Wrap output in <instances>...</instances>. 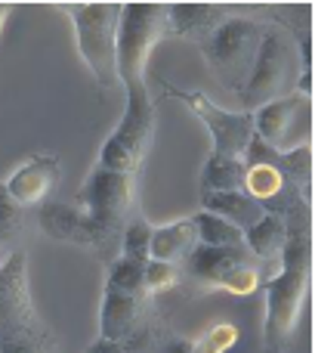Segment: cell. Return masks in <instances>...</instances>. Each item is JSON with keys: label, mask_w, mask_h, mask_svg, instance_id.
<instances>
[{"label": "cell", "mask_w": 315, "mask_h": 353, "mask_svg": "<svg viewBox=\"0 0 315 353\" xmlns=\"http://www.w3.org/2000/svg\"><path fill=\"white\" fill-rule=\"evenodd\" d=\"M285 223L287 242L281 248V270L272 282H266V332H263L266 353H285L291 347L312 279L309 217L297 223L291 214H285Z\"/></svg>", "instance_id": "1"}, {"label": "cell", "mask_w": 315, "mask_h": 353, "mask_svg": "<svg viewBox=\"0 0 315 353\" xmlns=\"http://www.w3.org/2000/svg\"><path fill=\"white\" fill-rule=\"evenodd\" d=\"M170 34L167 3H127L118 22V81L127 93L146 90L149 56Z\"/></svg>", "instance_id": "2"}, {"label": "cell", "mask_w": 315, "mask_h": 353, "mask_svg": "<svg viewBox=\"0 0 315 353\" xmlns=\"http://www.w3.org/2000/svg\"><path fill=\"white\" fill-rule=\"evenodd\" d=\"M297 74H300V56H297L294 37L285 34L281 28L263 31L254 68H250L248 84L241 90V112L254 115L260 105L281 97H291L294 84H297Z\"/></svg>", "instance_id": "3"}, {"label": "cell", "mask_w": 315, "mask_h": 353, "mask_svg": "<svg viewBox=\"0 0 315 353\" xmlns=\"http://www.w3.org/2000/svg\"><path fill=\"white\" fill-rule=\"evenodd\" d=\"M263 25L254 19H241V16H229L201 47L207 59V68L213 72V78L226 87V90L241 97L248 74L254 68L257 50L263 41Z\"/></svg>", "instance_id": "4"}, {"label": "cell", "mask_w": 315, "mask_h": 353, "mask_svg": "<svg viewBox=\"0 0 315 353\" xmlns=\"http://www.w3.org/2000/svg\"><path fill=\"white\" fill-rule=\"evenodd\" d=\"M78 31V50L84 56L87 68L99 87L111 90L118 87V22L121 6L118 3H74L68 6Z\"/></svg>", "instance_id": "5"}, {"label": "cell", "mask_w": 315, "mask_h": 353, "mask_svg": "<svg viewBox=\"0 0 315 353\" xmlns=\"http://www.w3.org/2000/svg\"><path fill=\"white\" fill-rule=\"evenodd\" d=\"M152 137H155V105L149 99V90L127 93V109H124V118L115 128V134L105 140L102 152H99V168L133 176L140 171L149 146H152Z\"/></svg>", "instance_id": "6"}, {"label": "cell", "mask_w": 315, "mask_h": 353, "mask_svg": "<svg viewBox=\"0 0 315 353\" xmlns=\"http://www.w3.org/2000/svg\"><path fill=\"white\" fill-rule=\"evenodd\" d=\"M164 97H173L192 109V115L210 134L213 152L232 155V159H241L244 155L250 137H254V115L250 112H229L213 103L210 97H204L201 90H182V87H173V84H164Z\"/></svg>", "instance_id": "7"}, {"label": "cell", "mask_w": 315, "mask_h": 353, "mask_svg": "<svg viewBox=\"0 0 315 353\" xmlns=\"http://www.w3.org/2000/svg\"><path fill=\"white\" fill-rule=\"evenodd\" d=\"M254 134L275 152L309 146L312 143V99L303 93L272 99L254 112Z\"/></svg>", "instance_id": "8"}, {"label": "cell", "mask_w": 315, "mask_h": 353, "mask_svg": "<svg viewBox=\"0 0 315 353\" xmlns=\"http://www.w3.org/2000/svg\"><path fill=\"white\" fill-rule=\"evenodd\" d=\"M78 205L90 214L93 223L105 232V239L115 242V236L124 230V217L133 205V176L96 168L80 186Z\"/></svg>", "instance_id": "9"}, {"label": "cell", "mask_w": 315, "mask_h": 353, "mask_svg": "<svg viewBox=\"0 0 315 353\" xmlns=\"http://www.w3.org/2000/svg\"><path fill=\"white\" fill-rule=\"evenodd\" d=\"M41 323L43 319L37 316L34 304H31L28 254L19 248L12 251L10 261L0 270V341L25 335V332L37 329Z\"/></svg>", "instance_id": "10"}, {"label": "cell", "mask_w": 315, "mask_h": 353, "mask_svg": "<svg viewBox=\"0 0 315 353\" xmlns=\"http://www.w3.org/2000/svg\"><path fill=\"white\" fill-rule=\"evenodd\" d=\"M37 226L56 242L72 245H96L105 248L109 239L105 232L93 223V217L80 205H62V201H43L37 205Z\"/></svg>", "instance_id": "11"}, {"label": "cell", "mask_w": 315, "mask_h": 353, "mask_svg": "<svg viewBox=\"0 0 315 353\" xmlns=\"http://www.w3.org/2000/svg\"><path fill=\"white\" fill-rule=\"evenodd\" d=\"M56 183H59V159L56 155H34L10 174L3 186L22 208H37L50 199Z\"/></svg>", "instance_id": "12"}, {"label": "cell", "mask_w": 315, "mask_h": 353, "mask_svg": "<svg viewBox=\"0 0 315 353\" xmlns=\"http://www.w3.org/2000/svg\"><path fill=\"white\" fill-rule=\"evenodd\" d=\"M142 307H146V294H124L105 288L102 310H99V338L121 341L127 347L142 325Z\"/></svg>", "instance_id": "13"}, {"label": "cell", "mask_w": 315, "mask_h": 353, "mask_svg": "<svg viewBox=\"0 0 315 353\" xmlns=\"http://www.w3.org/2000/svg\"><path fill=\"white\" fill-rule=\"evenodd\" d=\"M226 19H229L226 6H217V3H170L167 6L170 31H173L176 37L195 41L198 47H204L207 37H210Z\"/></svg>", "instance_id": "14"}, {"label": "cell", "mask_w": 315, "mask_h": 353, "mask_svg": "<svg viewBox=\"0 0 315 353\" xmlns=\"http://www.w3.org/2000/svg\"><path fill=\"white\" fill-rule=\"evenodd\" d=\"M201 211L217 214L244 232L266 214V208L257 199H250L244 189H238V192H201Z\"/></svg>", "instance_id": "15"}, {"label": "cell", "mask_w": 315, "mask_h": 353, "mask_svg": "<svg viewBox=\"0 0 315 353\" xmlns=\"http://www.w3.org/2000/svg\"><path fill=\"white\" fill-rule=\"evenodd\" d=\"M195 245H198V230H195L192 217L176 220V223H167V226H155L152 230V261L176 263V267H180Z\"/></svg>", "instance_id": "16"}, {"label": "cell", "mask_w": 315, "mask_h": 353, "mask_svg": "<svg viewBox=\"0 0 315 353\" xmlns=\"http://www.w3.org/2000/svg\"><path fill=\"white\" fill-rule=\"evenodd\" d=\"M235 263H244V245L241 248H213V245H195L186 257V270L192 279L217 285L219 276L232 270Z\"/></svg>", "instance_id": "17"}, {"label": "cell", "mask_w": 315, "mask_h": 353, "mask_svg": "<svg viewBox=\"0 0 315 353\" xmlns=\"http://www.w3.org/2000/svg\"><path fill=\"white\" fill-rule=\"evenodd\" d=\"M287 242V223L281 214H263L254 226L244 230V248H250L263 261H275L281 257V248Z\"/></svg>", "instance_id": "18"}, {"label": "cell", "mask_w": 315, "mask_h": 353, "mask_svg": "<svg viewBox=\"0 0 315 353\" xmlns=\"http://www.w3.org/2000/svg\"><path fill=\"white\" fill-rule=\"evenodd\" d=\"M244 189V161L210 152L201 168V192H238Z\"/></svg>", "instance_id": "19"}, {"label": "cell", "mask_w": 315, "mask_h": 353, "mask_svg": "<svg viewBox=\"0 0 315 353\" xmlns=\"http://www.w3.org/2000/svg\"><path fill=\"white\" fill-rule=\"evenodd\" d=\"M279 174L285 176L287 186H294L300 192V201L309 205L312 199V143L309 146L291 149V152H279Z\"/></svg>", "instance_id": "20"}, {"label": "cell", "mask_w": 315, "mask_h": 353, "mask_svg": "<svg viewBox=\"0 0 315 353\" xmlns=\"http://www.w3.org/2000/svg\"><path fill=\"white\" fill-rule=\"evenodd\" d=\"M192 220H195L201 245H213V248H241L244 245V232L238 226H232L229 220L217 217V214L198 211Z\"/></svg>", "instance_id": "21"}, {"label": "cell", "mask_w": 315, "mask_h": 353, "mask_svg": "<svg viewBox=\"0 0 315 353\" xmlns=\"http://www.w3.org/2000/svg\"><path fill=\"white\" fill-rule=\"evenodd\" d=\"M285 176L279 174V168L272 165H244V192L250 199H257L263 208L269 201H275L281 192H285Z\"/></svg>", "instance_id": "22"}, {"label": "cell", "mask_w": 315, "mask_h": 353, "mask_svg": "<svg viewBox=\"0 0 315 353\" xmlns=\"http://www.w3.org/2000/svg\"><path fill=\"white\" fill-rule=\"evenodd\" d=\"M142 267H146V263L127 261V257L111 261L109 263V276H105V288H115V292H124V294H149Z\"/></svg>", "instance_id": "23"}, {"label": "cell", "mask_w": 315, "mask_h": 353, "mask_svg": "<svg viewBox=\"0 0 315 353\" xmlns=\"http://www.w3.org/2000/svg\"><path fill=\"white\" fill-rule=\"evenodd\" d=\"M152 230L146 220H130L121 230V257L136 263L152 261Z\"/></svg>", "instance_id": "24"}, {"label": "cell", "mask_w": 315, "mask_h": 353, "mask_svg": "<svg viewBox=\"0 0 315 353\" xmlns=\"http://www.w3.org/2000/svg\"><path fill=\"white\" fill-rule=\"evenodd\" d=\"M0 353H59V347H56V338L50 332V325L41 323L37 329L25 332V335L0 341Z\"/></svg>", "instance_id": "25"}, {"label": "cell", "mask_w": 315, "mask_h": 353, "mask_svg": "<svg viewBox=\"0 0 315 353\" xmlns=\"http://www.w3.org/2000/svg\"><path fill=\"white\" fill-rule=\"evenodd\" d=\"M25 226V208L6 192V186L0 183V245L10 248L19 236H22Z\"/></svg>", "instance_id": "26"}, {"label": "cell", "mask_w": 315, "mask_h": 353, "mask_svg": "<svg viewBox=\"0 0 315 353\" xmlns=\"http://www.w3.org/2000/svg\"><path fill=\"white\" fill-rule=\"evenodd\" d=\"M217 288H226L229 294H250L260 288V273H257V267H250L248 261L235 263L232 270H226V273L219 276Z\"/></svg>", "instance_id": "27"}, {"label": "cell", "mask_w": 315, "mask_h": 353, "mask_svg": "<svg viewBox=\"0 0 315 353\" xmlns=\"http://www.w3.org/2000/svg\"><path fill=\"white\" fill-rule=\"evenodd\" d=\"M142 273H146V292H167V288L180 285V267L176 263L146 261Z\"/></svg>", "instance_id": "28"}, {"label": "cell", "mask_w": 315, "mask_h": 353, "mask_svg": "<svg viewBox=\"0 0 315 353\" xmlns=\"http://www.w3.org/2000/svg\"><path fill=\"white\" fill-rule=\"evenodd\" d=\"M238 341L235 325H213L201 341H195V353H229Z\"/></svg>", "instance_id": "29"}, {"label": "cell", "mask_w": 315, "mask_h": 353, "mask_svg": "<svg viewBox=\"0 0 315 353\" xmlns=\"http://www.w3.org/2000/svg\"><path fill=\"white\" fill-rule=\"evenodd\" d=\"M84 353H130V350L124 347L121 341H109V338H99V341H93Z\"/></svg>", "instance_id": "30"}, {"label": "cell", "mask_w": 315, "mask_h": 353, "mask_svg": "<svg viewBox=\"0 0 315 353\" xmlns=\"http://www.w3.org/2000/svg\"><path fill=\"white\" fill-rule=\"evenodd\" d=\"M158 353H195V344L186 341V338H170Z\"/></svg>", "instance_id": "31"}, {"label": "cell", "mask_w": 315, "mask_h": 353, "mask_svg": "<svg viewBox=\"0 0 315 353\" xmlns=\"http://www.w3.org/2000/svg\"><path fill=\"white\" fill-rule=\"evenodd\" d=\"M10 254H12V251L6 248V245H0V270H3V263L10 261Z\"/></svg>", "instance_id": "32"}, {"label": "cell", "mask_w": 315, "mask_h": 353, "mask_svg": "<svg viewBox=\"0 0 315 353\" xmlns=\"http://www.w3.org/2000/svg\"><path fill=\"white\" fill-rule=\"evenodd\" d=\"M6 16H10V6H6V3H0V28H3Z\"/></svg>", "instance_id": "33"}]
</instances>
